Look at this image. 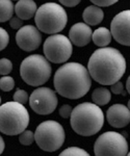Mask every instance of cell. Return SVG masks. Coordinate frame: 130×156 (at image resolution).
<instances>
[{
	"label": "cell",
	"instance_id": "10",
	"mask_svg": "<svg viewBox=\"0 0 130 156\" xmlns=\"http://www.w3.org/2000/svg\"><path fill=\"white\" fill-rule=\"evenodd\" d=\"M57 103L58 99L55 92L49 87H37L29 97V105L37 115H46L52 114L57 107Z\"/></svg>",
	"mask_w": 130,
	"mask_h": 156
},
{
	"label": "cell",
	"instance_id": "32",
	"mask_svg": "<svg viewBox=\"0 0 130 156\" xmlns=\"http://www.w3.org/2000/svg\"><path fill=\"white\" fill-rule=\"evenodd\" d=\"M126 89H127V92L130 93V78L128 77L126 80Z\"/></svg>",
	"mask_w": 130,
	"mask_h": 156
},
{
	"label": "cell",
	"instance_id": "7",
	"mask_svg": "<svg viewBox=\"0 0 130 156\" xmlns=\"http://www.w3.org/2000/svg\"><path fill=\"white\" fill-rule=\"evenodd\" d=\"M66 133L64 127L56 121L42 122L34 132V142L43 151L55 152L65 143Z\"/></svg>",
	"mask_w": 130,
	"mask_h": 156
},
{
	"label": "cell",
	"instance_id": "16",
	"mask_svg": "<svg viewBox=\"0 0 130 156\" xmlns=\"http://www.w3.org/2000/svg\"><path fill=\"white\" fill-rule=\"evenodd\" d=\"M104 18V12L101 7L97 5H90L87 6L82 12V19H83L84 23L90 25V26H94V25H98L102 22Z\"/></svg>",
	"mask_w": 130,
	"mask_h": 156
},
{
	"label": "cell",
	"instance_id": "13",
	"mask_svg": "<svg viewBox=\"0 0 130 156\" xmlns=\"http://www.w3.org/2000/svg\"><path fill=\"white\" fill-rule=\"evenodd\" d=\"M106 119L109 125L114 128H123L130 123L129 107L124 104H114L107 109Z\"/></svg>",
	"mask_w": 130,
	"mask_h": 156
},
{
	"label": "cell",
	"instance_id": "12",
	"mask_svg": "<svg viewBox=\"0 0 130 156\" xmlns=\"http://www.w3.org/2000/svg\"><path fill=\"white\" fill-rule=\"evenodd\" d=\"M16 43L23 51H33L39 48L42 43L41 31L32 25L22 26L16 34Z\"/></svg>",
	"mask_w": 130,
	"mask_h": 156
},
{
	"label": "cell",
	"instance_id": "25",
	"mask_svg": "<svg viewBox=\"0 0 130 156\" xmlns=\"http://www.w3.org/2000/svg\"><path fill=\"white\" fill-rule=\"evenodd\" d=\"M9 42V36L4 28L0 27V51L5 49Z\"/></svg>",
	"mask_w": 130,
	"mask_h": 156
},
{
	"label": "cell",
	"instance_id": "8",
	"mask_svg": "<svg viewBox=\"0 0 130 156\" xmlns=\"http://www.w3.org/2000/svg\"><path fill=\"white\" fill-rule=\"evenodd\" d=\"M94 153L97 156H125L128 154V142L121 133L106 131L95 142Z\"/></svg>",
	"mask_w": 130,
	"mask_h": 156
},
{
	"label": "cell",
	"instance_id": "1",
	"mask_svg": "<svg viewBox=\"0 0 130 156\" xmlns=\"http://www.w3.org/2000/svg\"><path fill=\"white\" fill-rule=\"evenodd\" d=\"M87 71L96 82L111 85L125 74L126 60L120 50L114 47H101L90 57Z\"/></svg>",
	"mask_w": 130,
	"mask_h": 156
},
{
	"label": "cell",
	"instance_id": "24",
	"mask_svg": "<svg viewBox=\"0 0 130 156\" xmlns=\"http://www.w3.org/2000/svg\"><path fill=\"white\" fill-rule=\"evenodd\" d=\"M14 101L21 103L23 105L26 102H28V94H27L26 90L22 89H17L14 94Z\"/></svg>",
	"mask_w": 130,
	"mask_h": 156
},
{
	"label": "cell",
	"instance_id": "29",
	"mask_svg": "<svg viewBox=\"0 0 130 156\" xmlns=\"http://www.w3.org/2000/svg\"><path fill=\"white\" fill-rule=\"evenodd\" d=\"M9 21V26L12 29H19L23 26V20H21L18 17H12Z\"/></svg>",
	"mask_w": 130,
	"mask_h": 156
},
{
	"label": "cell",
	"instance_id": "34",
	"mask_svg": "<svg viewBox=\"0 0 130 156\" xmlns=\"http://www.w3.org/2000/svg\"></svg>",
	"mask_w": 130,
	"mask_h": 156
},
{
	"label": "cell",
	"instance_id": "31",
	"mask_svg": "<svg viewBox=\"0 0 130 156\" xmlns=\"http://www.w3.org/2000/svg\"><path fill=\"white\" fill-rule=\"evenodd\" d=\"M4 149H5V143H4V140L2 138L1 135H0V155L3 153Z\"/></svg>",
	"mask_w": 130,
	"mask_h": 156
},
{
	"label": "cell",
	"instance_id": "2",
	"mask_svg": "<svg viewBox=\"0 0 130 156\" xmlns=\"http://www.w3.org/2000/svg\"><path fill=\"white\" fill-rule=\"evenodd\" d=\"M92 78L83 65L67 62L57 69L54 75V87L61 97L79 99L91 89Z\"/></svg>",
	"mask_w": 130,
	"mask_h": 156
},
{
	"label": "cell",
	"instance_id": "3",
	"mask_svg": "<svg viewBox=\"0 0 130 156\" xmlns=\"http://www.w3.org/2000/svg\"><path fill=\"white\" fill-rule=\"evenodd\" d=\"M71 127L81 136H92L98 133L104 125V114L95 103L83 102L72 109Z\"/></svg>",
	"mask_w": 130,
	"mask_h": 156
},
{
	"label": "cell",
	"instance_id": "15",
	"mask_svg": "<svg viewBox=\"0 0 130 156\" xmlns=\"http://www.w3.org/2000/svg\"><path fill=\"white\" fill-rule=\"evenodd\" d=\"M37 9V3L33 0H18L16 5H14V12L21 20L31 19L34 17Z\"/></svg>",
	"mask_w": 130,
	"mask_h": 156
},
{
	"label": "cell",
	"instance_id": "30",
	"mask_svg": "<svg viewBox=\"0 0 130 156\" xmlns=\"http://www.w3.org/2000/svg\"><path fill=\"white\" fill-rule=\"evenodd\" d=\"M64 6L67 7H74L80 3L81 0H58Z\"/></svg>",
	"mask_w": 130,
	"mask_h": 156
},
{
	"label": "cell",
	"instance_id": "9",
	"mask_svg": "<svg viewBox=\"0 0 130 156\" xmlns=\"http://www.w3.org/2000/svg\"><path fill=\"white\" fill-rule=\"evenodd\" d=\"M45 57L53 64H64L68 62L73 53V46L68 37L64 34H51L44 43Z\"/></svg>",
	"mask_w": 130,
	"mask_h": 156
},
{
	"label": "cell",
	"instance_id": "20",
	"mask_svg": "<svg viewBox=\"0 0 130 156\" xmlns=\"http://www.w3.org/2000/svg\"><path fill=\"white\" fill-rule=\"evenodd\" d=\"M19 142L23 146H30L34 142V133L31 130L25 129L19 134Z\"/></svg>",
	"mask_w": 130,
	"mask_h": 156
},
{
	"label": "cell",
	"instance_id": "11",
	"mask_svg": "<svg viewBox=\"0 0 130 156\" xmlns=\"http://www.w3.org/2000/svg\"><path fill=\"white\" fill-rule=\"evenodd\" d=\"M111 37L123 46L130 45V11L126 9L114 17L111 24Z\"/></svg>",
	"mask_w": 130,
	"mask_h": 156
},
{
	"label": "cell",
	"instance_id": "21",
	"mask_svg": "<svg viewBox=\"0 0 130 156\" xmlns=\"http://www.w3.org/2000/svg\"><path fill=\"white\" fill-rule=\"evenodd\" d=\"M15 87V80L11 76L4 75L0 78V90L3 92H9Z\"/></svg>",
	"mask_w": 130,
	"mask_h": 156
},
{
	"label": "cell",
	"instance_id": "22",
	"mask_svg": "<svg viewBox=\"0 0 130 156\" xmlns=\"http://www.w3.org/2000/svg\"><path fill=\"white\" fill-rule=\"evenodd\" d=\"M89 156L90 154L86 150L78 147H69L61 153V156Z\"/></svg>",
	"mask_w": 130,
	"mask_h": 156
},
{
	"label": "cell",
	"instance_id": "5",
	"mask_svg": "<svg viewBox=\"0 0 130 156\" xmlns=\"http://www.w3.org/2000/svg\"><path fill=\"white\" fill-rule=\"evenodd\" d=\"M37 28L43 34H55L66 27L68 22L67 12L61 4L47 2L42 4L34 14Z\"/></svg>",
	"mask_w": 130,
	"mask_h": 156
},
{
	"label": "cell",
	"instance_id": "23",
	"mask_svg": "<svg viewBox=\"0 0 130 156\" xmlns=\"http://www.w3.org/2000/svg\"><path fill=\"white\" fill-rule=\"evenodd\" d=\"M12 70V62L9 58L0 59V75H9Z\"/></svg>",
	"mask_w": 130,
	"mask_h": 156
},
{
	"label": "cell",
	"instance_id": "33",
	"mask_svg": "<svg viewBox=\"0 0 130 156\" xmlns=\"http://www.w3.org/2000/svg\"><path fill=\"white\" fill-rule=\"evenodd\" d=\"M0 104H1V97H0Z\"/></svg>",
	"mask_w": 130,
	"mask_h": 156
},
{
	"label": "cell",
	"instance_id": "17",
	"mask_svg": "<svg viewBox=\"0 0 130 156\" xmlns=\"http://www.w3.org/2000/svg\"><path fill=\"white\" fill-rule=\"evenodd\" d=\"M92 40L94 44L98 47H107L111 42V30L106 27H99L94 32H92Z\"/></svg>",
	"mask_w": 130,
	"mask_h": 156
},
{
	"label": "cell",
	"instance_id": "18",
	"mask_svg": "<svg viewBox=\"0 0 130 156\" xmlns=\"http://www.w3.org/2000/svg\"><path fill=\"white\" fill-rule=\"evenodd\" d=\"M92 100L98 106L106 105L111 100V92L106 87H98L92 94Z\"/></svg>",
	"mask_w": 130,
	"mask_h": 156
},
{
	"label": "cell",
	"instance_id": "4",
	"mask_svg": "<svg viewBox=\"0 0 130 156\" xmlns=\"http://www.w3.org/2000/svg\"><path fill=\"white\" fill-rule=\"evenodd\" d=\"M29 125V114L21 103L9 101L0 105V132L18 135Z\"/></svg>",
	"mask_w": 130,
	"mask_h": 156
},
{
	"label": "cell",
	"instance_id": "27",
	"mask_svg": "<svg viewBox=\"0 0 130 156\" xmlns=\"http://www.w3.org/2000/svg\"><path fill=\"white\" fill-rule=\"evenodd\" d=\"M111 93H114V94H116V95H120V94L125 95L124 85H123V83H122L121 81H120V80H119V81H117V82H114V83L111 84Z\"/></svg>",
	"mask_w": 130,
	"mask_h": 156
},
{
	"label": "cell",
	"instance_id": "28",
	"mask_svg": "<svg viewBox=\"0 0 130 156\" xmlns=\"http://www.w3.org/2000/svg\"><path fill=\"white\" fill-rule=\"evenodd\" d=\"M72 109H73V108L70 106L69 104H65L59 108V115H61V117H62L64 119H68V118H70V115H71Z\"/></svg>",
	"mask_w": 130,
	"mask_h": 156
},
{
	"label": "cell",
	"instance_id": "14",
	"mask_svg": "<svg viewBox=\"0 0 130 156\" xmlns=\"http://www.w3.org/2000/svg\"><path fill=\"white\" fill-rule=\"evenodd\" d=\"M92 28L84 22H78L70 28L69 40L77 47H84L92 40Z\"/></svg>",
	"mask_w": 130,
	"mask_h": 156
},
{
	"label": "cell",
	"instance_id": "26",
	"mask_svg": "<svg viewBox=\"0 0 130 156\" xmlns=\"http://www.w3.org/2000/svg\"><path fill=\"white\" fill-rule=\"evenodd\" d=\"M94 5H97L99 7H107L111 6L112 4L117 3L119 0H90Z\"/></svg>",
	"mask_w": 130,
	"mask_h": 156
},
{
	"label": "cell",
	"instance_id": "19",
	"mask_svg": "<svg viewBox=\"0 0 130 156\" xmlns=\"http://www.w3.org/2000/svg\"><path fill=\"white\" fill-rule=\"evenodd\" d=\"M14 15V4L12 0H0V23L6 22Z\"/></svg>",
	"mask_w": 130,
	"mask_h": 156
},
{
	"label": "cell",
	"instance_id": "6",
	"mask_svg": "<svg viewBox=\"0 0 130 156\" xmlns=\"http://www.w3.org/2000/svg\"><path fill=\"white\" fill-rule=\"evenodd\" d=\"M51 65L41 54H31L25 57L20 66V75L25 83L30 87H41L51 76Z\"/></svg>",
	"mask_w": 130,
	"mask_h": 156
}]
</instances>
